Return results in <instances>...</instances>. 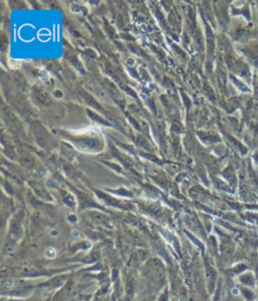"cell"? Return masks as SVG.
Returning a JSON list of instances; mask_svg holds the SVG:
<instances>
[{"label":"cell","mask_w":258,"mask_h":301,"mask_svg":"<svg viewBox=\"0 0 258 301\" xmlns=\"http://www.w3.org/2000/svg\"><path fill=\"white\" fill-rule=\"evenodd\" d=\"M36 98L41 102V104H49V96L44 91L36 90Z\"/></svg>","instance_id":"1"},{"label":"cell","mask_w":258,"mask_h":301,"mask_svg":"<svg viewBox=\"0 0 258 301\" xmlns=\"http://www.w3.org/2000/svg\"><path fill=\"white\" fill-rule=\"evenodd\" d=\"M7 46H8V41H7L5 37L3 36L1 39V49L2 51H5Z\"/></svg>","instance_id":"2"}]
</instances>
